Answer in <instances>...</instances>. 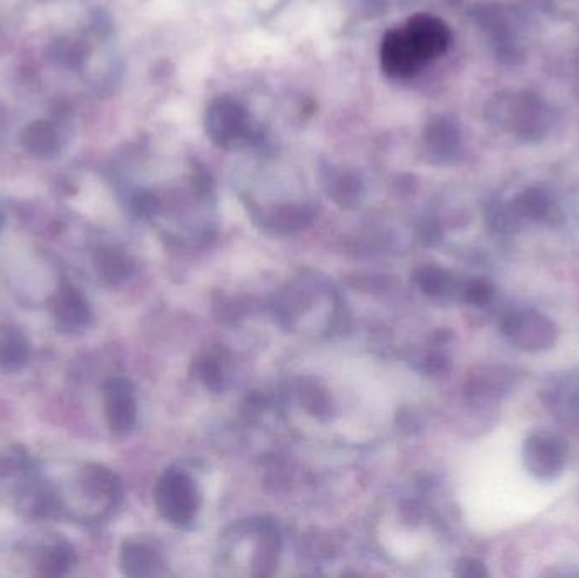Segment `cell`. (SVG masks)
<instances>
[{
  "label": "cell",
  "instance_id": "obj_3",
  "mask_svg": "<svg viewBox=\"0 0 579 578\" xmlns=\"http://www.w3.org/2000/svg\"><path fill=\"white\" fill-rule=\"evenodd\" d=\"M56 494L61 514L77 523L97 524L109 519L121 504L122 482L111 468L85 463L75 472L67 489H56Z\"/></svg>",
  "mask_w": 579,
  "mask_h": 578
},
{
  "label": "cell",
  "instance_id": "obj_20",
  "mask_svg": "<svg viewBox=\"0 0 579 578\" xmlns=\"http://www.w3.org/2000/svg\"><path fill=\"white\" fill-rule=\"evenodd\" d=\"M0 229H2V216H0Z\"/></svg>",
  "mask_w": 579,
  "mask_h": 578
},
{
  "label": "cell",
  "instance_id": "obj_15",
  "mask_svg": "<svg viewBox=\"0 0 579 578\" xmlns=\"http://www.w3.org/2000/svg\"><path fill=\"white\" fill-rule=\"evenodd\" d=\"M329 190L337 204L354 207L363 197L364 185L353 173L337 172L329 178Z\"/></svg>",
  "mask_w": 579,
  "mask_h": 578
},
{
  "label": "cell",
  "instance_id": "obj_14",
  "mask_svg": "<svg viewBox=\"0 0 579 578\" xmlns=\"http://www.w3.org/2000/svg\"><path fill=\"white\" fill-rule=\"evenodd\" d=\"M94 268L100 280L105 284H121L131 277L134 263L122 251L105 248L95 255Z\"/></svg>",
  "mask_w": 579,
  "mask_h": 578
},
{
  "label": "cell",
  "instance_id": "obj_9",
  "mask_svg": "<svg viewBox=\"0 0 579 578\" xmlns=\"http://www.w3.org/2000/svg\"><path fill=\"white\" fill-rule=\"evenodd\" d=\"M50 307L53 323L61 333H82L94 321L89 299L72 284H63L56 290Z\"/></svg>",
  "mask_w": 579,
  "mask_h": 578
},
{
  "label": "cell",
  "instance_id": "obj_6",
  "mask_svg": "<svg viewBox=\"0 0 579 578\" xmlns=\"http://www.w3.org/2000/svg\"><path fill=\"white\" fill-rule=\"evenodd\" d=\"M205 133L222 150L253 148L263 141V129L254 121L248 107L231 95L210 102L205 112Z\"/></svg>",
  "mask_w": 579,
  "mask_h": 578
},
{
  "label": "cell",
  "instance_id": "obj_2",
  "mask_svg": "<svg viewBox=\"0 0 579 578\" xmlns=\"http://www.w3.org/2000/svg\"><path fill=\"white\" fill-rule=\"evenodd\" d=\"M453 43V33L432 14H415L386 33L381 43V67L392 78H412L441 58Z\"/></svg>",
  "mask_w": 579,
  "mask_h": 578
},
{
  "label": "cell",
  "instance_id": "obj_12",
  "mask_svg": "<svg viewBox=\"0 0 579 578\" xmlns=\"http://www.w3.org/2000/svg\"><path fill=\"white\" fill-rule=\"evenodd\" d=\"M33 346L28 336L14 326H0V373L14 375L28 367Z\"/></svg>",
  "mask_w": 579,
  "mask_h": 578
},
{
  "label": "cell",
  "instance_id": "obj_1",
  "mask_svg": "<svg viewBox=\"0 0 579 578\" xmlns=\"http://www.w3.org/2000/svg\"><path fill=\"white\" fill-rule=\"evenodd\" d=\"M246 209L261 228L297 233L314 221V204L297 170L287 163L263 160L243 180Z\"/></svg>",
  "mask_w": 579,
  "mask_h": 578
},
{
  "label": "cell",
  "instance_id": "obj_18",
  "mask_svg": "<svg viewBox=\"0 0 579 578\" xmlns=\"http://www.w3.org/2000/svg\"><path fill=\"white\" fill-rule=\"evenodd\" d=\"M199 373L202 380H204L205 385L210 387V389H219V387H221L222 377H224L222 373L224 372H222V367L216 362V360L209 358V360L202 362Z\"/></svg>",
  "mask_w": 579,
  "mask_h": 578
},
{
  "label": "cell",
  "instance_id": "obj_13",
  "mask_svg": "<svg viewBox=\"0 0 579 578\" xmlns=\"http://www.w3.org/2000/svg\"><path fill=\"white\" fill-rule=\"evenodd\" d=\"M34 473L33 458L24 446H7L6 450L0 451V485L14 482V492H17Z\"/></svg>",
  "mask_w": 579,
  "mask_h": 578
},
{
  "label": "cell",
  "instance_id": "obj_10",
  "mask_svg": "<svg viewBox=\"0 0 579 578\" xmlns=\"http://www.w3.org/2000/svg\"><path fill=\"white\" fill-rule=\"evenodd\" d=\"M119 562L127 577H158L166 573L165 560L160 551L146 541H124Z\"/></svg>",
  "mask_w": 579,
  "mask_h": 578
},
{
  "label": "cell",
  "instance_id": "obj_5",
  "mask_svg": "<svg viewBox=\"0 0 579 578\" xmlns=\"http://www.w3.org/2000/svg\"><path fill=\"white\" fill-rule=\"evenodd\" d=\"M282 541L275 526L263 519L236 524L222 540V560L244 568L246 575H271L280 560Z\"/></svg>",
  "mask_w": 579,
  "mask_h": 578
},
{
  "label": "cell",
  "instance_id": "obj_8",
  "mask_svg": "<svg viewBox=\"0 0 579 578\" xmlns=\"http://www.w3.org/2000/svg\"><path fill=\"white\" fill-rule=\"evenodd\" d=\"M105 421L112 433H131L138 421V402L134 385L124 377H112L102 385Z\"/></svg>",
  "mask_w": 579,
  "mask_h": 578
},
{
  "label": "cell",
  "instance_id": "obj_19",
  "mask_svg": "<svg viewBox=\"0 0 579 578\" xmlns=\"http://www.w3.org/2000/svg\"><path fill=\"white\" fill-rule=\"evenodd\" d=\"M468 297L469 301L480 304V302H485L490 297V289L485 284H473L469 287Z\"/></svg>",
  "mask_w": 579,
  "mask_h": 578
},
{
  "label": "cell",
  "instance_id": "obj_16",
  "mask_svg": "<svg viewBox=\"0 0 579 578\" xmlns=\"http://www.w3.org/2000/svg\"><path fill=\"white\" fill-rule=\"evenodd\" d=\"M530 465L535 472L547 475V473L556 472V468L561 463V451L554 445V441L537 440L532 441L529 445Z\"/></svg>",
  "mask_w": 579,
  "mask_h": 578
},
{
  "label": "cell",
  "instance_id": "obj_17",
  "mask_svg": "<svg viewBox=\"0 0 579 578\" xmlns=\"http://www.w3.org/2000/svg\"><path fill=\"white\" fill-rule=\"evenodd\" d=\"M415 280H417L420 289L429 295L444 294L447 290V284H449L446 273L442 272L441 268L436 267L420 268L415 275Z\"/></svg>",
  "mask_w": 579,
  "mask_h": 578
},
{
  "label": "cell",
  "instance_id": "obj_7",
  "mask_svg": "<svg viewBox=\"0 0 579 578\" xmlns=\"http://www.w3.org/2000/svg\"><path fill=\"white\" fill-rule=\"evenodd\" d=\"M155 504L168 523L188 526L199 512L200 494L197 484L187 473L170 468L156 484Z\"/></svg>",
  "mask_w": 579,
  "mask_h": 578
},
{
  "label": "cell",
  "instance_id": "obj_11",
  "mask_svg": "<svg viewBox=\"0 0 579 578\" xmlns=\"http://www.w3.org/2000/svg\"><path fill=\"white\" fill-rule=\"evenodd\" d=\"M77 551L63 538H50L36 548L34 568L41 577H65L77 565Z\"/></svg>",
  "mask_w": 579,
  "mask_h": 578
},
{
  "label": "cell",
  "instance_id": "obj_4",
  "mask_svg": "<svg viewBox=\"0 0 579 578\" xmlns=\"http://www.w3.org/2000/svg\"><path fill=\"white\" fill-rule=\"evenodd\" d=\"M275 311L292 331L324 334L336 326L339 299L326 282L304 277L288 284L276 301Z\"/></svg>",
  "mask_w": 579,
  "mask_h": 578
}]
</instances>
